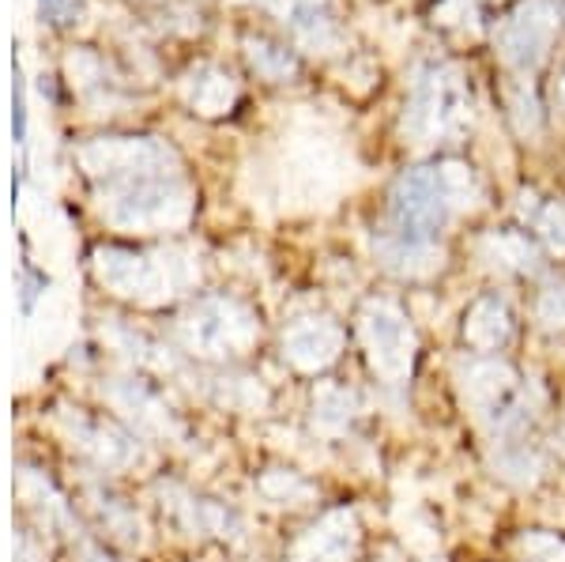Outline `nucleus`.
<instances>
[{
  "label": "nucleus",
  "mask_w": 565,
  "mask_h": 562,
  "mask_svg": "<svg viewBox=\"0 0 565 562\" xmlns=\"http://www.w3.org/2000/svg\"><path fill=\"white\" fill-rule=\"evenodd\" d=\"M260 4L306 42H328L335 34L332 0H260Z\"/></svg>",
  "instance_id": "nucleus-12"
},
{
  "label": "nucleus",
  "mask_w": 565,
  "mask_h": 562,
  "mask_svg": "<svg viewBox=\"0 0 565 562\" xmlns=\"http://www.w3.org/2000/svg\"><path fill=\"white\" fill-rule=\"evenodd\" d=\"M457 382H460L463 404L476 407V415L487 423H494L524 385L521 378H516V370L501 356H476V351H471V359L460 362Z\"/></svg>",
  "instance_id": "nucleus-5"
},
{
  "label": "nucleus",
  "mask_w": 565,
  "mask_h": 562,
  "mask_svg": "<svg viewBox=\"0 0 565 562\" xmlns=\"http://www.w3.org/2000/svg\"><path fill=\"white\" fill-rule=\"evenodd\" d=\"M482 253H487L490 265H498V268H505V272H532L535 268L532 242H527L524 234H516V231L490 234L487 246H482Z\"/></svg>",
  "instance_id": "nucleus-15"
},
{
  "label": "nucleus",
  "mask_w": 565,
  "mask_h": 562,
  "mask_svg": "<svg viewBox=\"0 0 565 562\" xmlns=\"http://www.w3.org/2000/svg\"><path fill=\"white\" fill-rule=\"evenodd\" d=\"M189 193L178 181L159 178H140L125 181L114 197H109V220L117 226H136V231H162L189 220Z\"/></svg>",
  "instance_id": "nucleus-4"
},
{
  "label": "nucleus",
  "mask_w": 565,
  "mask_h": 562,
  "mask_svg": "<svg viewBox=\"0 0 565 562\" xmlns=\"http://www.w3.org/2000/svg\"><path fill=\"white\" fill-rule=\"evenodd\" d=\"M498 453H494V468L513 484H535L546 473V453L535 446L532 434L524 438H494Z\"/></svg>",
  "instance_id": "nucleus-13"
},
{
  "label": "nucleus",
  "mask_w": 565,
  "mask_h": 562,
  "mask_svg": "<svg viewBox=\"0 0 565 562\" xmlns=\"http://www.w3.org/2000/svg\"><path fill=\"white\" fill-rule=\"evenodd\" d=\"M373 250H377L381 265H385L388 272H396V276H404V279H423V276H434V272L441 268L437 242H423V238H407V234L385 231L377 242H373Z\"/></svg>",
  "instance_id": "nucleus-10"
},
{
  "label": "nucleus",
  "mask_w": 565,
  "mask_h": 562,
  "mask_svg": "<svg viewBox=\"0 0 565 562\" xmlns=\"http://www.w3.org/2000/svg\"><path fill=\"white\" fill-rule=\"evenodd\" d=\"M513 310L501 295H479L476 303L463 314V343H468L476 356H498L509 340H513Z\"/></svg>",
  "instance_id": "nucleus-9"
},
{
  "label": "nucleus",
  "mask_w": 565,
  "mask_h": 562,
  "mask_svg": "<svg viewBox=\"0 0 565 562\" xmlns=\"http://www.w3.org/2000/svg\"><path fill=\"white\" fill-rule=\"evenodd\" d=\"M359 340L366 348L370 370L385 385H407L415 367V329L407 314L388 298H370L359 314Z\"/></svg>",
  "instance_id": "nucleus-3"
},
{
  "label": "nucleus",
  "mask_w": 565,
  "mask_h": 562,
  "mask_svg": "<svg viewBox=\"0 0 565 562\" xmlns=\"http://www.w3.org/2000/svg\"><path fill=\"white\" fill-rule=\"evenodd\" d=\"M215 91L218 95L238 98V87L231 84V76H223V72H215V68H196L193 79H189V103H193L200 114H218V106L212 98Z\"/></svg>",
  "instance_id": "nucleus-16"
},
{
  "label": "nucleus",
  "mask_w": 565,
  "mask_h": 562,
  "mask_svg": "<svg viewBox=\"0 0 565 562\" xmlns=\"http://www.w3.org/2000/svg\"><path fill=\"white\" fill-rule=\"evenodd\" d=\"M479 201V181L463 162H437L415 167L392 185L388 193V231L407 238L437 242L445 223Z\"/></svg>",
  "instance_id": "nucleus-1"
},
{
  "label": "nucleus",
  "mask_w": 565,
  "mask_h": 562,
  "mask_svg": "<svg viewBox=\"0 0 565 562\" xmlns=\"http://www.w3.org/2000/svg\"><path fill=\"white\" fill-rule=\"evenodd\" d=\"M562 95H565V79H562Z\"/></svg>",
  "instance_id": "nucleus-21"
},
{
  "label": "nucleus",
  "mask_w": 565,
  "mask_h": 562,
  "mask_svg": "<svg viewBox=\"0 0 565 562\" xmlns=\"http://www.w3.org/2000/svg\"><path fill=\"white\" fill-rule=\"evenodd\" d=\"M543 238L551 242V250H558L565 253V208H546V215H543Z\"/></svg>",
  "instance_id": "nucleus-20"
},
{
  "label": "nucleus",
  "mask_w": 565,
  "mask_h": 562,
  "mask_svg": "<svg viewBox=\"0 0 565 562\" xmlns=\"http://www.w3.org/2000/svg\"><path fill=\"white\" fill-rule=\"evenodd\" d=\"M354 412H359V404H354L351 389H343V385H321L313 393V423L324 434H343V431L351 427Z\"/></svg>",
  "instance_id": "nucleus-14"
},
{
  "label": "nucleus",
  "mask_w": 565,
  "mask_h": 562,
  "mask_svg": "<svg viewBox=\"0 0 565 562\" xmlns=\"http://www.w3.org/2000/svg\"><path fill=\"white\" fill-rule=\"evenodd\" d=\"M535 321L551 332L565 329V284H543V291L535 295Z\"/></svg>",
  "instance_id": "nucleus-19"
},
{
  "label": "nucleus",
  "mask_w": 565,
  "mask_h": 562,
  "mask_svg": "<svg viewBox=\"0 0 565 562\" xmlns=\"http://www.w3.org/2000/svg\"><path fill=\"white\" fill-rule=\"evenodd\" d=\"M343 329L328 317H302L282 332V356L298 370H324L340 359Z\"/></svg>",
  "instance_id": "nucleus-8"
},
{
  "label": "nucleus",
  "mask_w": 565,
  "mask_h": 562,
  "mask_svg": "<svg viewBox=\"0 0 565 562\" xmlns=\"http://www.w3.org/2000/svg\"><path fill=\"white\" fill-rule=\"evenodd\" d=\"M516 548H521L524 562H565V537H558V532H524Z\"/></svg>",
  "instance_id": "nucleus-18"
},
{
  "label": "nucleus",
  "mask_w": 565,
  "mask_h": 562,
  "mask_svg": "<svg viewBox=\"0 0 565 562\" xmlns=\"http://www.w3.org/2000/svg\"><path fill=\"white\" fill-rule=\"evenodd\" d=\"M554 20L543 4H524L521 12H513L501 26V57L513 68H535L546 57V45H551Z\"/></svg>",
  "instance_id": "nucleus-7"
},
{
  "label": "nucleus",
  "mask_w": 565,
  "mask_h": 562,
  "mask_svg": "<svg viewBox=\"0 0 565 562\" xmlns=\"http://www.w3.org/2000/svg\"><path fill=\"white\" fill-rule=\"evenodd\" d=\"M354 540H359V524L351 510H335L321 521V529L309 532L306 551L298 562H351Z\"/></svg>",
  "instance_id": "nucleus-11"
},
{
  "label": "nucleus",
  "mask_w": 565,
  "mask_h": 562,
  "mask_svg": "<svg viewBox=\"0 0 565 562\" xmlns=\"http://www.w3.org/2000/svg\"><path fill=\"white\" fill-rule=\"evenodd\" d=\"M249 61H253V68H260L268 79H287V76H295L298 72V61L290 57L282 45H271V42H249Z\"/></svg>",
  "instance_id": "nucleus-17"
},
{
  "label": "nucleus",
  "mask_w": 565,
  "mask_h": 562,
  "mask_svg": "<svg viewBox=\"0 0 565 562\" xmlns=\"http://www.w3.org/2000/svg\"><path fill=\"white\" fill-rule=\"evenodd\" d=\"M257 325L238 303H204L189 317V340L193 348H204L207 356H226L253 340Z\"/></svg>",
  "instance_id": "nucleus-6"
},
{
  "label": "nucleus",
  "mask_w": 565,
  "mask_h": 562,
  "mask_svg": "<svg viewBox=\"0 0 565 562\" xmlns=\"http://www.w3.org/2000/svg\"><path fill=\"white\" fill-rule=\"evenodd\" d=\"M471 117V91L468 79L452 65H430L412 87V103H407V132L415 144H441L452 140L468 129Z\"/></svg>",
  "instance_id": "nucleus-2"
}]
</instances>
